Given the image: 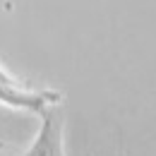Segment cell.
<instances>
[{
    "instance_id": "obj_1",
    "label": "cell",
    "mask_w": 156,
    "mask_h": 156,
    "mask_svg": "<svg viewBox=\"0 0 156 156\" xmlns=\"http://www.w3.org/2000/svg\"><path fill=\"white\" fill-rule=\"evenodd\" d=\"M62 94L55 89H34L22 84H0V106L12 111H27L34 115H43L48 108L60 106Z\"/></svg>"
},
{
    "instance_id": "obj_2",
    "label": "cell",
    "mask_w": 156,
    "mask_h": 156,
    "mask_svg": "<svg viewBox=\"0 0 156 156\" xmlns=\"http://www.w3.org/2000/svg\"><path fill=\"white\" fill-rule=\"evenodd\" d=\"M22 156H65V120L60 106L48 108L41 115L39 132Z\"/></svg>"
},
{
    "instance_id": "obj_3",
    "label": "cell",
    "mask_w": 156,
    "mask_h": 156,
    "mask_svg": "<svg viewBox=\"0 0 156 156\" xmlns=\"http://www.w3.org/2000/svg\"><path fill=\"white\" fill-rule=\"evenodd\" d=\"M0 156H22V154H20V151H15L12 147H7V144L0 142Z\"/></svg>"
}]
</instances>
